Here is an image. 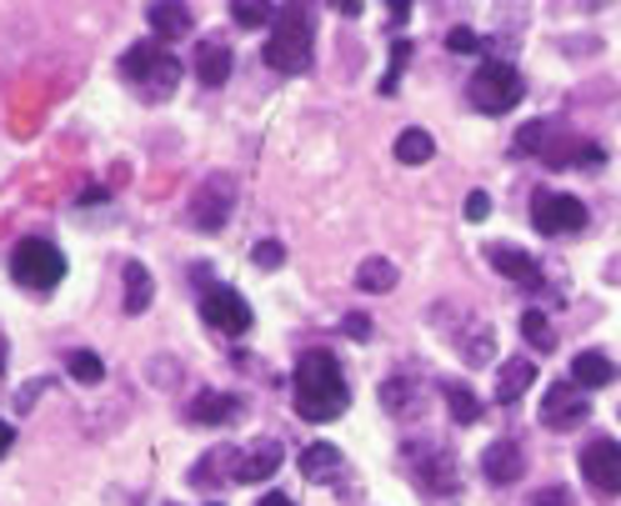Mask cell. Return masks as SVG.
<instances>
[{
  "label": "cell",
  "instance_id": "cell-1",
  "mask_svg": "<svg viewBox=\"0 0 621 506\" xmlns=\"http://www.w3.org/2000/svg\"><path fill=\"white\" fill-rule=\"evenodd\" d=\"M291 391H296V416H301V422H336V416H346V406H352V387L341 377V361L331 352H321V346L301 352Z\"/></svg>",
  "mask_w": 621,
  "mask_h": 506
},
{
  "label": "cell",
  "instance_id": "cell-2",
  "mask_svg": "<svg viewBox=\"0 0 621 506\" xmlns=\"http://www.w3.org/2000/svg\"><path fill=\"white\" fill-rule=\"evenodd\" d=\"M311 50H317V15H311V5H286V11H276V21H271V41H266V66L281 76H301L311 71Z\"/></svg>",
  "mask_w": 621,
  "mask_h": 506
},
{
  "label": "cell",
  "instance_id": "cell-3",
  "mask_svg": "<svg viewBox=\"0 0 621 506\" xmlns=\"http://www.w3.org/2000/svg\"><path fill=\"white\" fill-rule=\"evenodd\" d=\"M120 76H126L146 101H165V95H176V85H181V60L171 56V46H161V41H136V46H126V56H120Z\"/></svg>",
  "mask_w": 621,
  "mask_h": 506
},
{
  "label": "cell",
  "instance_id": "cell-4",
  "mask_svg": "<svg viewBox=\"0 0 621 506\" xmlns=\"http://www.w3.org/2000/svg\"><path fill=\"white\" fill-rule=\"evenodd\" d=\"M521 95H527V81L511 60H481L467 81V101L481 116H506V111L521 106Z\"/></svg>",
  "mask_w": 621,
  "mask_h": 506
},
{
  "label": "cell",
  "instance_id": "cell-5",
  "mask_svg": "<svg viewBox=\"0 0 621 506\" xmlns=\"http://www.w3.org/2000/svg\"><path fill=\"white\" fill-rule=\"evenodd\" d=\"M11 276L25 291H56L66 281V256H60V246H50L46 235H25L11 251Z\"/></svg>",
  "mask_w": 621,
  "mask_h": 506
},
{
  "label": "cell",
  "instance_id": "cell-6",
  "mask_svg": "<svg viewBox=\"0 0 621 506\" xmlns=\"http://www.w3.org/2000/svg\"><path fill=\"white\" fill-rule=\"evenodd\" d=\"M406 471H411V482L422 486L426 496H457L461 492V467L451 451L432 447V441H411L406 451Z\"/></svg>",
  "mask_w": 621,
  "mask_h": 506
},
{
  "label": "cell",
  "instance_id": "cell-7",
  "mask_svg": "<svg viewBox=\"0 0 621 506\" xmlns=\"http://www.w3.org/2000/svg\"><path fill=\"white\" fill-rule=\"evenodd\" d=\"M200 321L221 336H246L251 331V301L235 286H206L200 291Z\"/></svg>",
  "mask_w": 621,
  "mask_h": 506
},
{
  "label": "cell",
  "instance_id": "cell-8",
  "mask_svg": "<svg viewBox=\"0 0 621 506\" xmlns=\"http://www.w3.org/2000/svg\"><path fill=\"white\" fill-rule=\"evenodd\" d=\"M531 221L541 235H572L586 226V200H576L572 191H537L531 196Z\"/></svg>",
  "mask_w": 621,
  "mask_h": 506
},
{
  "label": "cell",
  "instance_id": "cell-9",
  "mask_svg": "<svg viewBox=\"0 0 621 506\" xmlns=\"http://www.w3.org/2000/svg\"><path fill=\"white\" fill-rule=\"evenodd\" d=\"M586 416H591V406H586L576 381L547 387V396H541V426H547V432H572V426H582Z\"/></svg>",
  "mask_w": 621,
  "mask_h": 506
},
{
  "label": "cell",
  "instance_id": "cell-10",
  "mask_svg": "<svg viewBox=\"0 0 621 506\" xmlns=\"http://www.w3.org/2000/svg\"><path fill=\"white\" fill-rule=\"evenodd\" d=\"M582 476L597 486L601 496H621V447L611 436H597L582 447Z\"/></svg>",
  "mask_w": 621,
  "mask_h": 506
},
{
  "label": "cell",
  "instance_id": "cell-11",
  "mask_svg": "<svg viewBox=\"0 0 621 506\" xmlns=\"http://www.w3.org/2000/svg\"><path fill=\"white\" fill-rule=\"evenodd\" d=\"M231 206H235V181L231 176H211L196 196H191V226H196V231H221L226 216H231Z\"/></svg>",
  "mask_w": 621,
  "mask_h": 506
},
{
  "label": "cell",
  "instance_id": "cell-12",
  "mask_svg": "<svg viewBox=\"0 0 621 506\" xmlns=\"http://www.w3.org/2000/svg\"><path fill=\"white\" fill-rule=\"evenodd\" d=\"M481 471H486V482L492 486H511L527 476V457L516 441H492V447L481 451Z\"/></svg>",
  "mask_w": 621,
  "mask_h": 506
},
{
  "label": "cell",
  "instance_id": "cell-13",
  "mask_svg": "<svg viewBox=\"0 0 621 506\" xmlns=\"http://www.w3.org/2000/svg\"><path fill=\"white\" fill-rule=\"evenodd\" d=\"M281 461H286L281 441H256V447H246L235 457V482H266V476L281 471Z\"/></svg>",
  "mask_w": 621,
  "mask_h": 506
},
{
  "label": "cell",
  "instance_id": "cell-14",
  "mask_svg": "<svg viewBox=\"0 0 621 506\" xmlns=\"http://www.w3.org/2000/svg\"><path fill=\"white\" fill-rule=\"evenodd\" d=\"M486 261H492V272L511 276V281H521V286H537V281H541V272H537V261H531V251L511 246V241H492V246H486Z\"/></svg>",
  "mask_w": 621,
  "mask_h": 506
},
{
  "label": "cell",
  "instance_id": "cell-15",
  "mask_svg": "<svg viewBox=\"0 0 621 506\" xmlns=\"http://www.w3.org/2000/svg\"><path fill=\"white\" fill-rule=\"evenodd\" d=\"M191 422L196 426H226L241 416V396H231V391H200L196 401H191Z\"/></svg>",
  "mask_w": 621,
  "mask_h": 506
},
{
  "label": "cell",
  "instance_id": "cell-16",
  "mask_svg": "<svg viewBox=\"0 0 621 506\" xmlns=\"http://www.w3.org/2000/svg\"><path fill=\"white\" fill-rule=\"evenodd\" d=\"M531 381H537V361H531V356H511V361L502 366V381H496L492 396L502 401V406H511V401H521L531 391Z\"/></svg>",
  "mask_w": 621,
  "mask_h": 506
},
{
  "label": "cell",
  "instance_id": "cell-17",
  "mask_svg": "<svg viewBox=\"0 0 621 506\" xmlns=\"http://www.w3.org/2000/svg\"><path fill=\"white\" fill-rule=\"evenodd\" d=\"M196 81L200 85L231 81V46H226V41H200L196 46Z\"/></svg>",
  "mask_w": 621,
  "mask_h": 506
},
{
  "label": "cell",
  "instance_id": "cell-18",
  "mask_svg": "<svg viewBox=\"0 0 621 506\" xmlns=\"http://www.w3.org/2000/svg\"><path fill=\"white\" fill-rule=\"evenodd\" d=\"M621 371H617V361H611V356H601V352H582L572 361V381L582 391H597V387H611V381H617Z\"/></svg>",
  "mask_w": 621,
  "mask_h": 506
},
{
  "label": "cell",
  "instance_id": "cell-19",
  "mask_svg": "<svg viewBox=\"0 0 621 506\" xmlns=\"http://www.w3.org/2000/svg\"><path fill=\"white\" fill-rule=\"evenodd\" d=\"M120 281H126V317H141V311H151V296H156V281L151 272H146L141 261H126V272H120Z\"/></svg>",
  "mask_w": 621,
  "mask_h": 506
},
{
  "label": "cell",
  "instance_id": "cell-20",
  "mask_svg": "<svg viewBox=\"0 0 621 506\" xmlns=\"http://www.w3.org/2000/svg\"><path fill=\"white\" fill-rule=\"evenodd\" d=\"M301 476L306 482H331V476H341V451L331 447V441H311V447L301 451Z\"/></svg>",
  "mask_w": 621,
  "mask_h": 506
},
{
  "label": "cell",
  "instance_id": "cell-21",
  "mask_svg": "<svg viewBox=\"0 0 621 506\" xmlns=\"http://www.w3.org/2000/svg\"><path fill=\"white\" fill-rule=\"evenodd\" d=\"M146 21H151V31L161 41H181V36H191V5H151L146 11Z\"/></svg>",
  "mask_w": 621,
  "mask_h": 506
},
{
  "label": "cell",
  "instance_id": "cell-22",
  "mask_svg": "<svg viewBox=\"0 0 621 506\" xmlns=\"http://www.w3.org/2000/svg\"><path fill=\"white\" fill-rule=\"evenodd\" d=\"M432 156H436V141L426 136L422 126H406V130L396 136V161H401V165H426Z\"/></svg>",
  "mask_w": 621,
  "mask_h": 506
},
{
  "label": "cell",
  "instance_id": "cell-23",
  "mask_svg": "<svg viewBox=\"0 0 621 506\" xmlns=\"http://www.w3.org/2000/svg\"><path fill=\"white\" fill-rule=\"evenodd\" d=\"M396 281L401 276H396V266H391L387 256H371V261L356 266V286H361V291H391Z\"/></svg>",
  "mask_w": 621,
  "mask_h": 506
},
{
  "label": "cell",
  "instance_id": "cell-24",
  "mask_svg": "<svg viewBox=\"0 0 621 506\" xmlns=\"http://www.w3.org/2000/svg\"><path fill=\"white\" fill-rule=\"evenodd\" d=\"M441 396H446V412L457 416L461 426H471V422H481V401L471 396L467 387H461V381H446L441 387Z\"/></svg>",
  "mask_w": 621,
  "mask_h": 506
},
{
  "label": "cell",
  "instance_id": "cell-25",
  "mask_svg": "<svg viewBox=\"0 0 621 506\" xmlns=\"http://www.w3.org/2000/svg\"><path fill=\"white\" fill-rule=\"evenodd\" d=\"M231 21L241 25V31H261V25L276 21V5H266V0H235V5H231Z\"/></svg>",
  "mask_w": 621,
  "mask_h": 506
},
{
  "label": "cell",
  "instance_id": "cell-26",
  "mask_svg": "<svg viewBox=\"0 0 621 506\" xmlns=\"http://www.w3.org/2000/svg\"><path fill=\"white\" fill-rule=\"evenodd\" d=\"M66 371H71L81 387H95V381L106 377V361H101L95 352H71V356H66Z\"/></svg>",
  "mask_w": 621,
  "mask_h": 506
},
{
  "label": "cell",
  "instance_id": "cell-27",
  "mask_svg": "<svg viewBox=\"0 0 621 506\" xmlns=\"http://www.w3.org/2000/svg\"><path fill=\"white\" fill-rule=\"evenodd\" d=\"M461 356H467L471 366H486L496 356V331H486V326H471V336L461 342Z\"/></svg>",
  "mask_w": 621,
  "mask_h": 506
},
{
  "label": "cell",
  "instance_id": "cell-28",
  "mask_svg": "<svg viewBox=\"0 0 621 506\" xmlns=\"http://www.w3.org/2000/svg\"><path fill=\"white\" fill-rule=\"evenodd\" d=\"M521 336H527V342L537 346V352H551V346H556V336H551V321L541 317L537 307L521 311Z\"/></svg>",
  "mask_w": 621,
  "mask_h": 506
},
{
  "label": "cell",
  "instance_id": "cell-29",
  "mask_svg": "<svg viewBox=\"0 0 621 506\" xmlns=\"http://www.w3.org/2000/svg\"><path fill=\"white\" fill-rule=\"evenodd\" d=\"M411 56H416V46H411V41H396V46H391V71L381 76V95H396L401 71L411 66Z\"/></svg>",
  "mask_w": 621,
  "mask_h": 506
},
{
  "label": "cell",
  "instance_id": "cell-30",
  "mask_svg": "<svg viewBox=\"0 0 621 506\" xmlns=\"http://www.w3.org/2000/svg\"><path fill=\"white\" fill-rule=\"evenodd\" d=\"M381 401H387L391 412H401V406H406V401H416V381H411L406 371H396V377H391L387 387H381Z\"/></svg>",
  "mask_w": 621,
  "mask_h": 506
},
{
  "label": "cell",
  "instance_id": "cell-31",
  "mask_svg": "<svg viewBox=\"0 0 621 506\" xmlns=\"http://www.w3.org/2000/svg\"><path fill=\"white\" fill-rule=\"evenodd\" d=\"M446 50H461V56H471V50H492V41H481L471 25H451V31H446Z\"/></svg>",
  "mask_w": 621,
  "mask_h": 506
},
{
  "label": "cell",
  "instance_id": "cell-32",
  "mask_svg": "<svg viewBox=\"0 0 621 506\" xmlns=\"http://www.w3.org/2000/svg\"><path fill=\"white\" fill-rule=\"evenodd\" d=\"M547 120H531V126L516 130V151H547Z\"/></svg>",
  "mask_w": 621,
  "mask_h": 506
},
{
  "label": "cell",
  "instance_id": "cell-33",
  "mask_svg": "<svg viewBox=\"0 0 621 506\" xmlns=\"http://www.w3.org/2000/svg\"><path fill=\"white\" fill-rule=\"evenodd\" d=\"M251 261H256L261 272H276V266L286 261V246H281V241H261V246L251 251Z\"/></svg>",
  "mask_w": 621,
  "mask_h": 506
},
{
  "label": "cell",
  "instance_id": "cell-34",
  "mask_svg": "<svg viewBox=\"0 0 621 506\" xmlns=\"http://www.w3.org/2000/svg\"><path fill=\"white\" fill-rule=\"evenodd\" d=\"M341 331H346L352 342H371V317H366V311H352V317L341 321Z\"/></svg>",
  "mask_w": 621,
  "mask_h": 506
},
{
  "label": "cell",
  "instance_id": "cell-35",
  "mask_svg": "<svg viewBox=\"0 0 621 506\" xmlns=\"http://www.w3.org/2000/svg\"><path fill=\"white\" fill-rule=\"evenodd\" d=\"M492 216V196L486 191H471L467 196V221H486Z\"/></svg>",
  "mask_w": 621,
  "mask_h": 506
},
{
  "label": "cell",
  "instance_id": "cell-36",
  "mask_svg": "<svg viewBox=\"0 0 621 506\" xmlns=\"http://www.w3.org/2000/svg\"><path fill=\"white\" fill-rule=\"evenodd\" d=\"M531 506H572V496H566L562 486H547V492H541V496H537V502H531Z\"/></svg>",
  "mask_w": 621,
  "mask_h": 506
},
{
  "label": "cell",
  "instance_id": "cell-37",
  "mask_svg": "<svg viewBox=\"0 0 621 506\" xmlns=\"http://www.w3.org/2000/svg\"><path fill=\"white\" fill-rule=\"evenodd\" d=\"M11 447H15V426H11V422H0V457H5Z\"/></svg>",
  "mask_w": 621,
  "mask_h": 506
},
{
  "label": "cell",
  "instance_id": "cell-38",
  "mask_svg": "<svg viewBox=\"0 0 621 506\" xmlns=\"http://www.w3.org/2000/svg\"><path fill=\"white\" fill-rule=\"evenodd\" d=\"M256 506H296V502H291V496H286V492H266Z\"/></svg>",
  "mask_w": 621,
  "mask_h": 506
},
{
  "label": "cell",
  "instance_id": "cell-39",
  "mask_svg": "<svg viewBox=\"0 0 621 506\" xmlns=\"http://www.w3.org/2000/svg\"><path fill=\"white\" fill-rule=\"evenodd\" d=\"M406 15H411V5H406V0H391V25H401V21H406Z\"/></svg>",
  "mask_w": 621,
  "mask_h": 506
}]
</instances>
